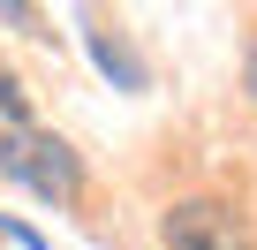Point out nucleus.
<instances>
[{
    "label": "nucleus",
    "instance_id": "20e7f679",
    "mask_svg": "<svg viewBox=\"0 0 257 250\" xmlns=\"http://www.w3.org/2000/svg\"><path fill=\"white\" fill-rule=\"evenodd\" d=\"M0 114H8L16 129H31V99H23V84H16V76H0Z\"/></svg>",
    "mask_w": 257,
    "mask_h": 250
},
{
    "label": "nucleus",
    "instance_id": "7ed1b4c3",
    "mask_svg": "<svg viewBox=\"0 0 257 250\" xmlns=\"http://www.w3.org/2000/svg\"><path fill=\"white\" fill-rule=\"evenodd\" d=\"M91 61H98L106 76H121L128 91H137V84H144V68H137V61H128V53H121V38H106V31H91Z\"/></svg>",
    "mask_w": 257,
    "mask_h": 250
},
{
    "label": "nucleus",
    "instance_id": "f03ea898",
    "mask_svg": "<svg viewBox=\"0 0 257 250\" xmlns=\"http://www.w3.org/2000/svg\"><path fill=\"white\" fill-rule=\"evenodd\" d=\"M159 242L167 250H249V220L219 197H182V205H167Z\"/></svg>",
    "mask_w": 257,
    "mask_h": 250
},
{
    "label": "nucleus",
    "instance_id": "f257e3e1",
    "mask_svg": "<svg viewBox=\"0 0 257 250\" xmlns=\"http://www.w3.org/2000/svg\"><path fill=\"white\" fill-rule=\"evenodd\" d=\"M0 175L23 182V190H38L46 205H76V190H83L76 152L61 137H46V129H8L0 137Z\"/></svg>",
    "mask_w": 257,
    "mask_h": 250
},
{
    "label": "nucleus",
    "instance_id": "39448f33",
    "mask_svg": "<svg viewBox=\"0 0 257 250\" xmlns=\"http://www.w3.org/2000/svg\"><path fill=\"white\" fill-rule=\"evenodd\" d=\"M242 76H249V99H257V46H249V68H242Z\"/></svg>",
    "mask_w": 257,
    "mask_h": 250
}]
</instances>
